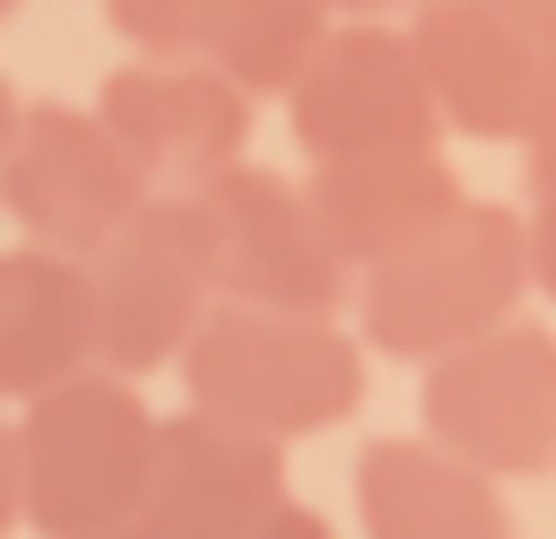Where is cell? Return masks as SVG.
I'll return each instance as SVG.
<instances>
[{"mask_svg": "<svg viewBox=\"0 0 556 539\" xmlns=\"http://www.w3.org/2000/svg\"><path fill=\"white\" fill-rule=\"evenodd\" d=\"M486 9H495V17H504V26L556 70V0H486Z\"/></svg>", "mask_w": 556, "mask_h": 539, "instance_id": "17", "label": "cell"}, {"mask_svg": "<svg viewBox=\"0 0 556 539\" xmlns=\"http://www.w3.org/2000/svg\"><path fill=\"white\" fill-rule=\"evenodd\" d=\"M339 17H417L426 0H330Z\"/></svg>", "mask_w": 556, "mask_h": 539, "instance_id": "22", "label": "cell"}, {"mask_svg": "<svg viewBox=\"0 0 556 539\" xmlns=\"http://www.w3.org/2000/svg\"><path fill=\"white\" fill-rule=\"evenodd\" d=\"M148 191V165L104 130L96 104H26L0 148V217L70 261H87Z\"/></svg>", "mask_w": 556, "mask_h": 539, "instance_id": "7", "label": "cell"}, {"mask_svg": "<svg viewBox=\"0 0 556 539\" xmlns=\"http://www.w3.org/2000/svg\"><path fill=\"white\" fill-rule=\"evenodd\" d=\"M521 296H539V278H530V209L460 200L443 226H426L391 261L356 270L348 313H356V339L374 356L426 365V356H443V348L486 339L495 322H513Z\"/></svg>", "mask_w": 556, "mask_h": 539, "instance_id": "1", "label": "cell"}, {"mask_svg": "<svg viewBox=\"0 0 556 539\" xmlns=\"http://www.w3.org/2000/svg\"><path fill=\"white\" fill-rule=\"evenodd\" d=\"M96 113L148 165L156 191H200L208 174L243 165L261 96L235 87L208 52H130L122 70H104Z\"/></svg>", "mask_w": 556, "mask_h": 539, "instance_id": "9", "label": "cell"}, {"mask_svg": "<svg viewBox=\"0 0 556 539\" xmlns=\"http://www.w3.org/2000/svg\"><path fill=\"white\" fill-rule=\"evenodd\" d=\"M9 9H17V0H0V17H9Z\"/></svg>", "mask_w": 556, "mask_h": 539, "instance_id": "25", "label": "cell"}, {"mask_svg": "<svg viewBox=\"0 0 556 539\" xmlns=\"http://www.w3.org/2000/svg\"><path fill=\"white\" fill-rule=\"evenodd\" d=\"M330 0H208V61L235 78V87H252V96H287L295 87V70L321 52V35H330Z\"/></svg>", "mask_w": 556, "mask_h": 539, "instance_id": "15", "label": "cell"}, {"mask_svg": "<svg viewBox=\"0 0 556 539\" xmlns=\"http://www.w3.org/2000/svg\"><path fill=\"white\" fill-rule=\"evenodd\" d=\"M287 504V443L261 426H235L200 400L156 417V469H148V513L174 539H252Z\"/></svg>", "mask_w": 556, "mask_h": 539, "instance_id": "10", "label": "cell"}, {"mask_svg": "<svg viewBox=\"0 0 556 539\" xmlns=\"http://www.w3.org/2000/svg\"><path fill=\"white\" fill-rule=\"evenodd\" d=\"M252 539H339V530H330V522H321V513H304V504H295V496H287V504H278V513H269V522H261V530H252Z\"/></svg>", "mask_w": 556, "mask_h": 539, "instance_id": "21", "label": "cell"}, {"mask_svg": "<svg viewBox=\"0 0 556 539\" xmlns=\"http://www.w3.org/2000/svg\"><path fill=\"white\" fill-rule=\"evenodd\" d=\"M408 43L443 104V130H460V139H530V122L556 96V70L486 0H426L408 17Z\"/></svg>", "mask_w": 556, "mask_h": 539, "instance_id": "11", "label": "cell"}, {"mask_svg": "<svg viewBox=\"0 0 556 539\" xmlns=\"http://www.w3.org/2000/svg\"><path fill=\"white\" fill-rule=\"evenodd\" d=\"M521 165H530V200H556V96H547V113L521 139Z\"/></svg>", "mask_w": 556, "mask_h": 539, "instance_id": "18", "label": "cell"}, {"mask_svg": "<svg viewBox=\"0 0 556 539\" xmlns=\"http://www.w3.org/2000/svg\"><path fill=\"white\" fill-rule=\"evenodd\" d=\"M182 400L304 443L365 400V339L339 313H278V304H217L182 348Z\"/></svg>", "mask_w": 556, "mask_h": 539, "instance_id": "2", "label": "cell"}, {"mask_svg": "<svg viewBox=\"0 0 556 539\" xmlns=\"http://www.w3.org/2000/svg\"><path fill=\"white\" fill-rule=\"evenodd\" d=\"M417 417L443 452L478 461L486 478H547L556 469V330L513 313L486 339L426 356Z\"/></svg>", "mask_w": 556, "mask_h": 539, "instance_id": "5", "label": "cell"}, {"mask_svg": "<svg viewBox=\"0 0 556 539\" xmlns=\"http://www.w3.org/2000/svg\"><path fill=\"white\" fill-rule=\"evenodd\" d=\"M17 113H26V104H17V87H9V70H0V148H9V130H17Z\"/></svg>", "mask_w": 556, "mask_h": 539, "instance_id": "24", "label": "cell"}, {"mask_svg": "<svg viewBox=\"0 0 556 539\" xmlns=\"http://www.w3.org/2000/svg\"><path fill=\"white\" fill-rule=\"evenodd\" d=\"M356 522L365 539H513L504 478L434 435H374L356 452Z\"/></svg>", "mask_w": 556, "mask_h": 539, "instance_id": "12", "label": "cell"}, {"mask_svg": "<svg viewBox=\"0 0 556 539\" xmlns=\"http://www.w3.org/2000/svg\"><path fill=\"white\" fill-rule=\"evenodd\" d=\"M87 365H104L87 261L43 252V243H0V400L26 409L35 391H52Z\"/></svg>", "mask_w": 556, "mask_h": 539, "instance_id": "14", "label": "cell"}, {"mask_svg": "<svg viewBox=\"0 0 556 539\" xmlns=\"http://www.w3.org/2000/svg\"><path fill=\"white\" fill-rule=\"evenodd\" d=\"M104 26L130 52H200L208 43V0H104Z\"/></svg>", "mask_w": 556, "mask_h": 539, "instance_id": "16", "label": "cell"}, {"mask_svg": "<svg viewBox=\"0 0 556 539\" xmlns=\"http://www.w3.org/2000/svg\"><path fill=\"white\" fill-rule=\"evenodd\" d=\"M87 296H96V356L113 374H156L182 365L191 330L217 313V261L191 191H148L96 252H87Z\"/></svg>", "mask_w": 556, "mask_h": 539, "instance_id": "4", "label": "cell"}, {"mask_svg": "<svg viewBox=\"0 0 556 539\" xmlns=\"http://www.w3.org/2000/svg\"><path fill=\"white\" fill-rule=\"evenodd\" d=\"M9 530H26V496H17V417L0 400V539Z\"/></svg>", "mask_w": 556, "mask_h": 539, "instance_id": "19", "label": "cell"}, {"mask_svg": "<svg viewBox=\"0 0 556 539\" xmlns=\"http://www.w3.org/2000/svg\"><path fill=\"white\" fill-rule=\"evenodd\" d=\"M287 130L304 156H382V148H443V104L417 70L408 26L348 17L287 87Z\"/></svg>", "mask_w": 556, "mask_h": 539, "instance_id": "8", "label": "cell"}, {"mask_svg": "<svg viewBox=\"0 0 556 539\" xmlns=\"http://www.w3.org/2000/svg\"><path fill=\"white\" fill-rule=\"evenodd\" d=\"M313 217L330 226V243L348 252V270L391 261L400 243H417L426 226H443L469 191L443 165V148H382V156H313L304 174Z\"/></svg>", "mask_w": 556, "mask_h": 539, "instance_id": "13", "label": "cell"}, {"mask_svg": "<svg viewBox=\"0 0 556 539\" xmlns=\"http://www.w3.org/2000/svg\"><path fill=\"white\" fill-rule=\"evenodd\" d=\"M208 261H217V304H278V313H348L356 270L313 217V191L269 174V165H226L200 191Z\"/></svg>", "mask_w": 556, "mask_h": 539, "instance_id": "6", "label": "cell"}, {"mask_svg": "<svg viewBox=\"0 0 556 539\" xmlns=\"http://www.w3.org/2000/svg\"><path fill=\"white\" fill-rule=\"evenodd\" d=\"M148 469L156 409L113 365H87L17 409V496L35 539H87L148 513Z\"/></svg>", "mask_w": 556, "mask_h": 539, "instance_id": "3", "label": "cell"}, {"mask_svg": "<svg viewBox=\"0 0 556 539\" xmlns=\"http://www.w3.org/2000/svg\"><path fill=\"white\" fill-rule=\"evenodd\" d=\"M87 539H174L156 513H130V522H113V530H87Z\"/></svg>", "mask_w": 556, "mask_h": 539, "instance_id": "23", "label": "cell"}, {"mask_svg": "<svg viewBox=\"0 0 556 539\" xmlns=\"http://www.w3.org/2000/svg\"><path fill=\"white\" fill-rule=\"evenodd\" d=\"M530 278L556 304V200H530Z\"/></svg>", "mask_w": 556, "mask_h": 539, "instance_id": "20", "label": "cell"}]
</instances>
